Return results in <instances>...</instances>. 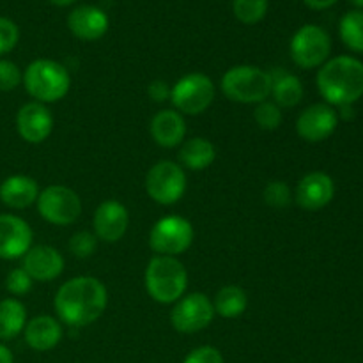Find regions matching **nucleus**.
Returning <instances> with one entry per match:
<instances>
[{
	"label": "nucleus",
	"instance_id": "obj_18",
	"mask_svg": "<svg viewBox=\"0 0 363 363\" xmlns=\"http://www.w3.org/2000/svg\"><path fill=\"white\" fill-rule=\"evenodd\" d=\"M108 16L96 6H78L67 16V27L82 41L101 39L108 30Z\"/></svg>",
	"mask_w": 363,
	"mask_h": 363
},
{
	"label": "nucleus",
	"instance_id": "obj_9",
	"mask_svg": "<svg viewBox=\"0 0 363 363\" xmlns=\"http://www.w3.org/2000/svg\"><path fill=\"white\" fill-rule=\"evenodd\" d=\"M35 202L39 215L53 225H71L82 215V201L78 194L62 184H53L39 191Z\"/></svg>",
	"mask_w": 363,
	"mask_h": 363
},
{
	"label": "nucleus",
	"instance_id": "obj_1",
	"mask_svg": "<svg viewBox=\"0 0 363 363\" xmlns=\"http://www.w3.org/2000/svg\"><path fill=\"white\" fill-rule=\"evenodd\" d=\"M108 303V293L101 280L94 277H74L60 286L55 294V311L60 321L82 328L101 318Z\"/></svg>",
	"mask_w": 363,
	"mask_h": 363
},
{
	"label": "nucleus",
	"instance_id": "obj_13",
	"mask_svg": "<svg viewBox=\"0 0 363 363\" xmlns=\"http://www.w3.org/2000/svg\"><path fill=\"white\" fill-rule=\"evenodd\" d=\"M32 247V229L16 215H0V259L14 261Z\"/></svg>",
	"mask_w": 363,
	"mask_h": 363
},
{
	"label": "nucleus",
	"instance_id": "obj_28",
	"mask_svg": "<svg viewBox=\"0 0 363 363\" xmlns=\"http://www.w3.org/2000/svg\"><path fill=\"white\" fill-rule=\"evenodd\" d=\"M254 119L261 130L273 131L282 123V110L273 101H262L255 106Z\"/></svg>",
	"mask_w": 363,
	"mask_h": 363
},
{
	"label": "nucleus",
	"instance_id": "obj_8",
	"mask_svg": "<svg viewBox=\"0 0 363 363\" xmlns=\"http://www.w3.org/2000/svg\"><path fill=\"white\" fill-rule=\"evenodd\" d=\"M332 52V39L319 25H303L291 39V57L294 64L303 69H314L328 60Z\"/></svg>",
	"mask_w": 363,
	"mask_h": 363
},
{
	"label": "nucleus",
	"instance_id": "obj_17",
	"mask_svg": "<svg viewBox=\"0 0 363 363\" xmlns=\"http://www.w3.org/2000/svg\"><path fill=\"white\" fill-rule=\"evenodd\" d=\"M21 268L30 275L32 280L38 282H50L60 277L64 272V257L57 248L48 245L30 247L23 255V266Z\"/></svg>",
	"mask_w": 363,
	"mask_h": 363
},
{
	"label": "nucleus",
	"instance_id": "obj_24",
	"mask_svg": "<svg viewBox=\"0 0 363 363\" xmlns=\"http://www.w3.org/2000/svg\"><path fill=\"white\" fill-rule=\"evenodd\" d=\"M27 325V311L16 298L0 301V340H13L20 335Z\"/></svg>",
	"mask_w": 363,
	"mask_h": 363
},
{
	"label": "nucleus",
	"instance_id": "obj_27",
	"mask_svg": "<svg viewBox=\"0 0 363 363\" xmlns=\"http://www.w3.org/2000/svg\"><path fill=\"white\" fill-rule=\"evenodd\" d=\"M269 0H233V13L241 23L255 25L264 20Z\"/></svg>",
	"mask_w": 363,
	"mask_h": 363
},
{
	"label": "nucleus",
	"instance_id": "obj_6",
	"mask_svg": "<svg viewBox=\"0 0 363 363\" xmlns=\"http://www.w3.org/2000/svg\"><path fill=\"white\" fill-rule=\"evenodd\" d=\"M215 99V84L204 73H190L176 82L170 89V101L177 112L199 116L206 112Z\"/></svg>",
	"mask_w": 363,
	"mask_h": 363
},
{
	"label": "nucleus",
	"instance_id": "obj_5",
	"mask_svg": "<svg viewBox=\"0 0 363 363\" xmlns=\"http://www.w3.org/2000/svg\"><path fill=\"white\" fill-rule=\"evenodd\" d=\"M222 92L227 99L245 105H259L272 96V77L269 71L257 66H234L222 77Z\"/></svg>",
	"mask_w": 363,
	"mask_h": 363
},
{
	"label": "nucleus",
	"instance_id": "obj_35",
	"mask_svg": "<svg viewBox=\"0 0 363 363\" xmlns=\"http://www.w3.org/2000/svg\"><path fill=\"white\" fill-rule=\"evenodd\" d=\"M147 94L152 101L163 103L167 99H170V89L163 80H155L152 84H149Z\"/></svg>",
	"mask_w": 363,
	"mask_h": 363
},
{
	"label": "nucleus",
	"instance_id": "obj_23",
	"mask_svg": "<svg viewBox=\"0 0 363 363\" xmlns=\"http://www.w3.org/2000/svg\"><path fill=\"white\" fill-rule=\"evenodd\" d=\"M179 162L190 170H204L215 162L216 149L209 140L202 137L183 142L179 149Z\"/></svg>",
	"mask_w": 363,
	"mask_h": 363
},
{
	"label": "nucleus",
	"instance_id": "obj_37",
	"mask_svg": "<svg viewBox=\"0 0 363 363\" xmlns=\"http://www.w3.org/2000/svg\"><path fill=\"white\" fill-rule=\"evenodd\" d=\"M0 363H14V357L11 350L4 344H0Z\"/></svg>",
	"mask_w": 363,
	"mask_h": 363
},
{
	"label": "nucleus",
	"instance_id": "obj_12",
	"mask_svg": "<svg viewBox=\"0 0 363 363\" xmlns=\"http://www.w3.org/2000/svg\"><path fill=\"white\" fill-rule=\"evenodd\" d=\"M339 126V113L328 103H315L305 108L296 121V131L311 144L326 140Z\"/></svg>",
	"mask_w": 363,
	"mask_h": 363
},
{
	"label": "nucleus",
	"instance_id": "obj_19",
	"mask_svg": "<svg viewBox=\"0 0 363 363\" xmlns=\"http://www.w3.org/2000/svg\"><path fill=\"white\" fill-rule=\"evenodd\" d=\"M151 135L162 147H177L186 135V123L177 110H160L151 121Z\"/></svg>",
	"mask_w": 363,
	"mask_h": 363
},
{
	"label": "nucleus",
	"instance_id": "obj_4",
	"mask_svg": "<svg viewBox=\"0 0 363 363\" xmlns=\"http://www.w3.org/2000/svg\"><path fill=\"white\" fill-rule=\"evenodd\" d=\"M21 82L38 103H55L69 91L71 77L66 66L57 60L38 59L28 64Z\"/></svg>",
	"mask_w": 363,
	"mask_h": 363
},
{
	"label": "nucleus",
	"instance_id": "obj_2",
	"mask_svg": "<svg viewBox=\"0 0 363 363\" xmlns=\"http://www.w3.org/2000/svg\"><path fill=\"white\" fill-rule=\"evenodd\" d=\"M318 89L332 106H351L363 96V62L350 55L326 60L318 73Z\"/></svg>",
	"mask_w": 363,
	"mask_h": 363
},
{
	"label": "nucleus",
	"instance_id": "obj_33",
	"mask_svg": "<svg viewBox=\"0 0 363 363\" xmlns=\"http://www.w3.org/2000/svg\"><path fill=\"white\" fill-rule=\"evenodd\" d=\"M18 39H20L18 25L9 18L0 16V57L9 53L18 45Z\"/></svg>",
	"mask_w": 363,
	"mask_h": 363
},
{
	"label": "nucleus",
	"instance_id": "obj_10",
	"mask_svg": "<svg viewBox=\"0 0 363 363\" xmlns=\"http://www.w3.org/2000/svg\"><path fill=\"white\" fill-rule=\"evenodd\" d=\"M145 190L155 202L163 206L176 204L186 191V174L177 163L158 162L145 177Z\"/></svg>",
	"mask_w": 363,
	"mask_h": 363
},
{
	"label": "nucleus",
	"instance_id": "obj_11",
	"mask_svg": "<svg viewBox=\"0 0 363 363\" xmlns=\"http://www.w3.org/2000/svg\"><path fill=\"white\" fill-rule=\"evenodd\" d=\"M215 318L213 301L204 293H191L177 300L170 312V323L179 333H197L208 328Z\"/></svg>",
	"mask_w": 363,
	"mask_h": 363
},
{
	"label": "nucleus",
	"instance_id": "obj_3",
	"mask_svg": "<svg viewBox=\"0 0 363 363\" xmlns=\"http://www.w3.org/2000/svg\"><path fill=\"white\" fill-rule=\"evenodd\" d=\"M188 287V273L183 262L169 255H156L145 269V289L158 303L181 300Z\"/></svg>",
	"mask_w": 363,
	"mask_h": 363
},
{
	"label": "nucleus",
	"instance_id": "obj_22",
	"mask_svg": "<svg viewBox=\"0 0 363 363\" xmlns=\"http://www.w3.org/2000/svg\"><path fill=\"white\" fill-rule=\"evenodd\" d=\"M272 77V96L280 108H293L303 99V84L296 74L286 69L269 71Z\"/></svg>",
	"mask_w": 363,
	"mask_h": 363
},
{
	"label": "nucleus",
	"instance_id": "obj_21",
	"mask_svg": "<svg viewBox=\"0 0 363 363\" xmlns=\"http://www.w3.org/2000/svg\"><path fill=\"white\" fill-rule=\"evenodd\" d=\"M25 342L34 351L45 353L53 350L62 339V326L52 315H39L25 325Z\"/></svg>",
	"mask_w": 363,
	"mask_h": 363
},
{
	"label": "nucleus",
	"instance_id": "obj_30",
	"mask_svg": "<svg viewBox=\"0 0 363 363\" xmlns=\"http://www.w3.org/2000/svg\"><path fill=\"white\" fill-rule=\"evenodd\" d=\"M96 247H98V238L89 230H80V233L73 234L69 240V250L77 259L91 257Z\"/></svg>",
	"mask_w": 363,
	"mask_h": 363
},
{
	"label": "nucleus",
	"instance_id": "obj_16",
	"mask_svg": "<svg viewBox=\"0 0 363 363\" xmlns=\"http://www.w3.org/2000/svg\"><path fill=\"white\" fill-rule=\"evenodd\" d=\"M128 225H130L128 209L117 201L101 202L92 218L96 238L105 243H117L126 234Z\"/></svg>",
	"mask_w": 363,
	"mask_h": 363
},
{
	"label": "nucleus",
	"instance_id": "obj_32",
	"mask_svg": "<svg viewBox=\"0 0 363 363\" xmlns=\"http://www.w3.org/2000/svg\"><path fill=\"white\" fill-rule=\"evenodd\" d=\"M32 284H34V280L30 279V275L23 268H14L7 275L6 289L14 296H21V294H27L32 289Z\"/></svg>",
	"mask_w": 363,
	"mask_h": 363
},
{
	"label": "nucleus",
	"instance_id": "obj_31",
	"mask_svg": "<svg viewBox=\"0 0 363 363\" xmlns=\"http://www.w3.org/2000/svg\"><path fill=\"white\" fill-rule=\"evenodd\" d=\"M23 80L20 67L7 59H0V91L9 92L16 89Z\"/></svg>",
	"mask_w": 363,
	"mask_h": 363
},
{
	"label": "nucleus",
	"instance_id": "obj_26",
	"mask_svg": "<svg viewBox=\"0 0 363 363\" xmlns=\"http://www.w3.org/2000/svg\"><path fill=\"white\" fill-rule=\"evenodd\" d=\"M340 39L353 52L363 53V11H350L342 16L339 25Z\"/></svg>",
	"mask_w": 363,
	"mask_h": 363
},
{
	"label": "nucleus",
	"instance_id": "obj_20",
	"mask_svg": "<svg viewBox=\"0 0 363 363\" xmlns=\"http://www.w3.org/2000/svg\"><path fill=\"white\" fill-rule=\"evenodd\" d=\"M39 197L38 181L28 176H9L0 183V201L13 209H25Z\"/></svg>",
	"mask_w": 363,
	"mask_h": 363
},
{
	"label": "nucleus",
	"instance_id": "obj_38",
	"mask_svg": "<svg viewBox=\"0 0 363 363\" xmlns=\"http://www.w3.org/2000/svg\"><path fill=\"white\" fill-rule=\"evenodd\" d=\"M50 2L57 7H66V6H71V4H74L77 0H50Z\"/></svg>",
	"mask_w": 363,
	"mask_h": 363
},
{
	"label": "nucleus",
	"instance_id": "obj_14",
	"mask_svg": "<svg viewBox=\"0 0 363 363\" xmlns=\"http://www.w3.org/2000/svg\"><path fill=\"white\" fill-rule=\"evenodd\" d=\"M16 128L20 137L28 144H41L52 135V112L43 103H25L16 116Z\"/></svg>",
	"mask_w": 363,
	"mask_h": 363
},
{
	"label": "nucleus",
	"instance_id": "obj_29",
	"mask_svg": "<svg viewBox=\"0 0 363 363\" xmlns=\"http://www.w3.org/2000/svg\"><path fill=\"white\" fill-rule=\"evenodd\" d=\"M264 202L275 209H284L293 202V191L286 181H272L264 188Z\"/></svg>",
	"mask_w": 363,
	"mask_h": 363
},
{
	"label": "nucleus",
	"instance_id": "obj_25",
	"mask_svg": "<svg viewBox=\"0 0 363 363\" xmlns=\"http://www.w3.org/2000/svg\"><path fill=\"white\" fill-rule=\"evenodd\" d=\"M248 307V296L241 287L238 286H225L216 293L213 308L215 314L222 315L225 319L240 318L245 314Z\"/></svg>",
	"mask_w": 363,
	"mask_h": 363
},
{
	"label": "nucleus",
	"instance_id": "obj_7",
	"mask_svg": "<svg viewBox=\"0 0 363 363\" xmlns=\"http://www.w3.org/2000/svg\"><path fill=\"white\" fill-rule=\"evenodd\" d=\"M195 238L194 225L186 218L177 215L165 216L152 225L149 234V247L160 255H176L183 254L191 247Z\"/></svg>",
	"mask_w": 363,
	"mask_h": 363
},
{
	"label": "nucleus",
	"instance_id": "obj_15",
	"mask_svg": "<svg viewBox=\"0 0 363 363\" xmlns=\"http://www.w3.org/2000/svg\"><path fill=\"white\" fill-rule=\"evenodd\" d=\"M333 195H335V183L332 177L315 170L301 177L294 199L305 211H319L332 202Z\"/></svg>",
	"mask_w": 363,
	"mask_h": 363
},
{
	"label": "nucleus",
	"instance_id": "obj_36",
	"mask_svg": "<svg viewBox=\"0 0 363 363\" xmlns=\"http://www.w3.org/2000/svg\"><path fill=\"white\" fill-rule=\"evenodd\" d=\"M303 2L307 4L311 9L321 11V9H328V7H332L337 0H303Z\"/></svg>",
	"mask_w": 363,
	"mask_h": 363
},
{
	"label": "nucleus",
	"instance_id": "obj_39",
	"mask_svg": "<svg viewBox=\"0 0 363 363\" xmlns=\"http://www.w3.org/2000/svg\"><path fill=\"white\" fill-rule=\"evenodd\" d=\"M350 2L353 4V6L357 7L358 11H362V9H363V0H350Z\"/></svg>",
	"mask_w": 363,
	"mask_h": 363
},
{
	"label": "nucleus",
	"instance_id": "obj_34",
	"mask_svg": "<svg viewBox=\"0 0 363 363\" xmlns=\"http://www.w3.org/2000/svg\"><path fill=\"white\" fill-rule=\"evenodd\" d=\"M183 363H223V357L216 347L201 346L190 351Z\"/></svg>",
	"mask_w": 363,
	"mask_h": 363
}]
</instances>
